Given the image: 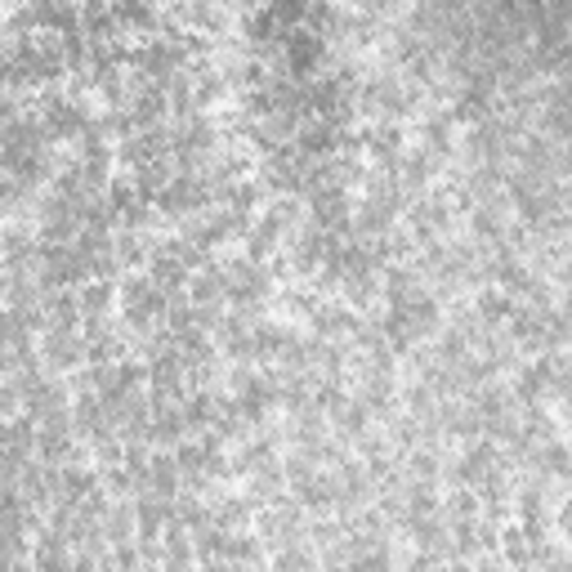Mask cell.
Masks as SVG:
<instances>
[{
	"label": "cell",
	"mask_w": 572,
	"mask_h": 572,
	"mask_svg": "<svg viewBox=\"0 0 572 572\" xmlns=\"http://www.w3.org/2000/svg\"><path fill=\"white\" fill-rule=\"evenodd\" d=\"M121 314L134 331H153V322L166 314V296L157 292V282L153 277H143V273H130L125 286H121Z\"/></svg>",
	"instance_id": "6da1fadb"
},
{
	"label": "cell",
	"mask_w": 572,
	"mask_h": 572,
	"mask_svg": "<svg viewBox=\"0 0 572 572\" xmlns=\"http://www.w3.org/2000/svg\"><path fill=\"white\" fill-rule=\"evenodd\" d=\"M41 358H45V367H54V372L81 367L86 363V336L77 327H45L41 331Z\"/></svg>",
	"instance_id": "7a4b0ae2"
},
{
	"label": "cell",
	"mask_w": 572,
	"mask_h": 572,
	"mask_svg": "<svg viewBox=\"0 0 572 572\" xmlns=\"http://www.w3.org/2000/svg\"><path fill=\"white\" fill-rule=\"evenodd\" d=\"M32 568H36V572H72V541L58 537L54 528H36Z\"/></svg>",
	"instance_id": "3957f363"
},
{
	"label": "cell",
	"mask_w": 572,
	"mask_h": 572,
	"mask_svg": "<svg viewBox=\"0 0 572 572\" xmlns=\"http://www.w3.org/2000/svg\"><path fill=\"white\" fill-rule=\"evenodd\" d=\"M197 563V550H193V532L170 519L166 524V546H162V572H193Z\"/></svg>",
	"instance_id": "277c9868"
},
{
	"label": "cell",
	"mask_w": 572,
	"mask_h": 572,
	"mask_svg": "<svg viewBox=\"0 0 572 572\" xmlns=\"http://www.w3.org/2000/svg\"><path fill=\"white\" fill-rule=\"evenodd\" d=\"M148 492H157V496H166V501L179 496V465H175L170 452H157V457L148 461Z\"/></svg>",
	"instance_id": "5b68a950"
},
{
	"label": "cell",
	"mask_w": 572,
	"mask_h": 572,
	"mask_svg": "<svg viewBox=\"0 0 572 572\" xmlns=\"http://www.w3.org/2000/svg\"><path fill=\"white\" fill-rule=\"evenodd\" d=\"M112 282H103V277H95V282H86L81 286V296H77V305H81V318L86 322H103V314L112 309Z\"/></svg>",
	"instance_id": "8992f818"
},
{
	"label": "cell",
	"mask_w": 572,
	"mask_h": 572,
	"mask_svg": "<svg viewBox=\"0 0 572 572\" xmlns=\"http://www.w3.org/2000/svg\"><path fill=\"white\" fill-rule=\"evenodd\" d=\"M510 314H515V300H510L506 292H492V286H483L479 300H474V318H479L483 327H496V322H506Z\"/></svg>",
	"instance_id": "52a82bcc"
},
{
	"label": "cell",
	"mask_w": 572,
	"mask_h": 572,
	"mask_svg": "<svg viewBox=\"0 0 572 572\" xmlns=\"http://www.w3.org/2000/svg\"><path fill=\"white\" fill-rule=\"evenodd\" d=\"M103 537H108V546H130V537H134V506H125V501L108 506V515H103Z\"/></svg>",
	"instance_id": "ba28073f"
},
{
	"label": "cell",
	"mask_w": 572,
	"mask_h": 572,
	"mask_svg": "<svg viewBox=\"0 0 572 572\" xmlns=\"http://www.w3.org/2000/svg\"><path fill=\"white\" fill-rule=\"evenodd\" d=\"M268 572H318V559H314L309 541L282 546V550H273V568H268Z\"/></svg>",
	"instance_id": "9c48e42d"
},
{
	"label": "cell",
	"mask_w": 572,
	"mask_h": 572,
	"mask_svg": "<svg viewBox=\"0 0 572 572\" xmlns=\"http://www.w3.org/2000/svg\"><path fill=\"white\" fill-rule=\"evenodd\" d=\"M501 546H506V563H510V568H532L537 550H532V541L524 537V528H506V532H501Z\"/></svg>",
	"instance_id": "30bf717a"
},
{
	"label": "cell",
	"mask_w": 572,
	"mask_h": 572,
	"mask_svg": "<svg viewBox=\"0 0 572 572\" xmlns=\"http://www.w3.org/2000/svg\"><path fill=\"white\" fill-rule=\"evenodd\" d=\"M19 407H23V394H19V385H14V381H0V420H10Z\"/></svg>",
	"instance_id": "8fae6325"
},
{
	"label": "cell",
	"mask_w": 572,
	"mask_h": 572,
	"mask_svg": "<svg viewBox=\"0 0 572 572\" xmlns=\"http://www.w3.org/2000/svg\"><path fill=\"white\" fill-rule=\"evenodd\" d=\"M233 572H268L264 563H233Z\"/></svg>",
	"instance_id": "7c38bea8"
}]
</instances>
